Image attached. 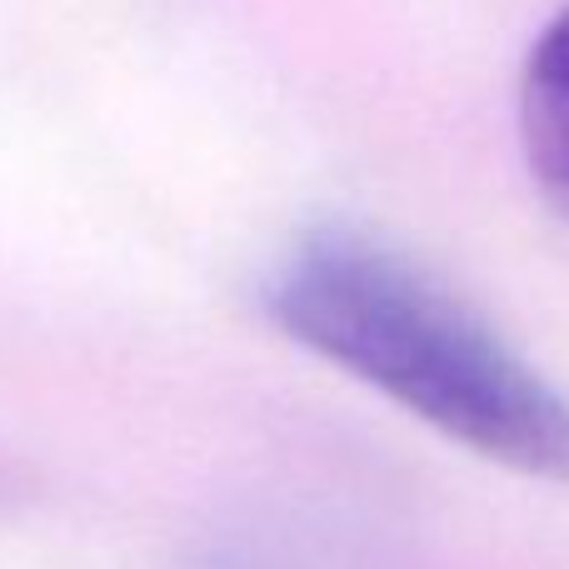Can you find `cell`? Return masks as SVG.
<instances>
[{
	"label": "cell",
	"instance_id": "6da1fadb",
	"mask_svg": "<svg viewBox=\"0 0 569 569\" xmlns=\"http://www.w3.org/2000/svg\"><path fill=\"white\" fill-rule=\"evenodd\" d=\"M270 320L445 440L569 485V395L460 290L365 230H310L276 266Z\"/></svg>",
	"mask_w": 569,
	"mask_h": 569
},
{
	"label": "cell",
	"instance_id": "7a4b0ae2",
	"mask_svg": "<svg viewBox=\"0 0 569 569\" xmlns=\"http://www.w3.org/2000/svg\"><path fill=\"white\" fill-rule=\"evenodd\" d=\"M520 140L540 196L569 220V6L540 30L525 56Z\"/></svg>",
	"mask_w": 569,
	"mask_h": 569
}]
</instances>
